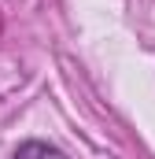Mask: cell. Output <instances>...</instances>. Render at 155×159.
Here are the masks:
<instances>
[{
	"instance_id": "obj_1",
	"label": "cell",
	"mask_w": 155,
	"mask_h": 159,
	"mask_svg": "<svg viewBox=\"0 0 155 159\" xmlns=\"http://www.w3.org/2000/svg\"><path fill=\"white\" fill-rule=\"evenodd\" d=\"M11 159H67V156L55 144H48V141H22Z\"/></svg>"
}]
</instances>
